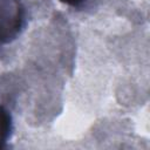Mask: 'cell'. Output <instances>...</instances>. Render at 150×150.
<instances>
[{
	"mask_svg": "<svg viewBox=\"0 0 150 150\" xmlns=\"http://www.w3.org/2000/svg\"><path fill=\"white\" fill-rule=\"evenodd\" d=\"M26 25L22 0H0V45L15 40Z\"/></svg>",
	"mask_w": 150,
	"mask_h": 150,
	"instance_id": "6da1fadb",
	"label": "cell"
},
{
	"mask_svg": "<svg viewBox=\"0 0 150 150\" xmlns=\"http://www.w3.org/2000/svg\"><path fill=\"white\" fill-rule=\"evenodd\" d=\"M13 120L9 111L0 104V150L7 148V143L12 136Z\"/></svg>",
	"mask_w": 150,
	"mask_h": 150,
	"instance_id": "7a4b0ae2",
	"label": "cell"
},
{
	"mask_svg": "<svg viewBox=\"0 0 150 150\" xmlns=\"http://www.w3.org/2000/svg\"><path fill=\"white\" fill-rule=\"evenodd\" d=\"M67 5H70V6H74V7H77L80 5H82L83 2H86L87 0H60Z\"/></svg>",
	"mask_w": 150,
	"mask_h": 150,
	"instance_id": "3957f363",
	"label": "cell"
}]
</instances>
